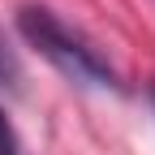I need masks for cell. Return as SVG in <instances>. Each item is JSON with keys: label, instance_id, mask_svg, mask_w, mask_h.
Returning a JSON list of instances; mask_svg holds the SVG:
<instances>
[{"label": "cell", "instance_id": "cell-3", "mask_svg": "<svg viewBox=\"0 0 155 155\" xmlns=\"http://www.w3.org/2000/svg\"><path fill=\"white\" fill-rule=\"evenodd\" d=\"M0 86H5V91H13V86H17V61L9 56L5 39H0Z\"/></svg>", "mask_w": 155, "mask_h": 155}, {"label": "cell", "instance_id": "cell-4", "mask_svg": "<svg viewBox=\"0 0 155 155\" xmlns=\"http://www.w3.org/2000/svg\"><path fill=\"white\" fill-rule=\"evenodd\" d=\"M151 108H155V86H151Z\"/></svg>", "mask_w": 155, "mask_h": 155}, {"label": "cell", "instance_id": "cell-2", "mask_svg": "<svg viewBox=\"0 0 155 155\" xmlns=\"http://www.w3.org/2000/svg\"><path fill=\"white\" fill-rule=\"evenodd\" d=\"M0 155H26V147H22V138H17V129H13L5 108H0Z\"/></svg>", "mask_w": 155, "mask_h": 155}, {"label": "cell", "instance_id": "cell-1", "mask_svg": "<svg viewBox=\"0 0 155 155\" xmlns=\"http://www.w3.org/2000/svg\"><path fill=\"white\" fill-rule=\"evenodd\" d=\"M17 30H22V39L43 56L56 73H65L69 82L95 86V91H116L121 86L116 82V69L99 56V48H95L86 35H78L73 26H65L52 9H43V5L17 9Z\"/></svg>", "mask_w": 155, "mask_h": 155}]
</instances>
